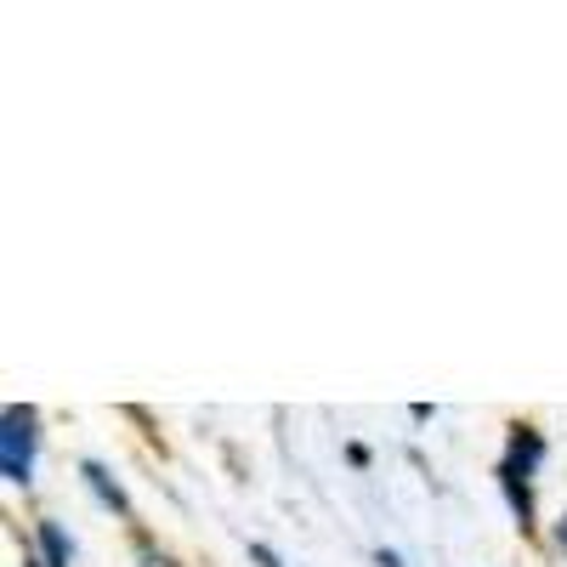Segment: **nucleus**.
Wrapping results in <instances>:
<instances>
[{"instance_id":"f257e3e1","label":"nucleus","mask_w":567,"mask_h":567,"mask_svg":"<svg viewBox=\"0 0 567 567\" xmlns=\"http://www.w3.org/2000/svg\"><path fill=\"white\" fill-rule=\"evenodd\" d=\"M545 460V437L534 432V425H516L511 432V449L499 460V488L511 499V516H516V528H534V465Z\"/></svg>"},{"instance_id":"f03ea898","label":"nucleus","mask_w":567,"mask_h":567,"mask_svg":"<svg viewBox=\"0 0 567 567\" xmlns=\"http://www.w3.org/2000/svg\"><path fill=\"white\" fill-rule=\"evenodd\" d=\"M34 409L29 403H12L7 414H0V477H7L12 488H29V477H34V443H40V432H34Z\"/></svg>"},{"instance_id":"7ed1b4c3","label":"nucleus","mask_w":567,"mask_h":567,"mask_svg":"<svg viewBox=\"0 0 567 567\" xmlns=\"http://www.w3.org/2000/svg\"><path fill=\"white\" fill-rule=\"evenodd\" d=\"M80 477H85V483H91V494H97V499H103V505H109V511H120V516H125V511H131V499H125V488H120V483H114V477H109V471H103V465H97V460H85V465H80Z\"/></svg>"},{"instance_id":"20e7f679","label":"nucleus","mask_w":567,"mask_h":567,"mask_svg":"<svg viewBox=\"0 0 567 567\" xmlns=\"http://www.w3.org/2000/svg\"><path fill=\"white\" fill-rule=\"evenodd\" d=\"M40 561L45 567H74V539L58 523H40Z\"/></svg>"},{"instance_id":"39448f33","label":"nucleus","mask_w":567,"mask_h":567,"mask_svg":"<svg viewBox=\"0 0 567 567\" xmlns=\"http://www.w3.org/2000/svg\"><path fill=\"white\" fill-rule=\"evenodd\" d=\"M250 561H256V567H284V561H278L267 545H250Z\"/></svg>"},{"instance_id":"423d86ee","label":"nucleus","mask_w":567,"mask_h":567,"mask_svg":"<svg viewBox=\"0 0 567 567\" xmlns=\"http://www.w3.org/2000/svg\"><path fill=\"white\" fill-rule=\"evenodd\" d=\"M142 567H171L165 556H154V550H142Z\"/></svg>"},{"instance_id":"0eeeda50","label":"nucleus","mask_w":567,"mask_h":567,"mask_svg":"<svg viewBox=\"0 0 567 567\" xmlns=\"http://www.w3.org/2000/svg\"><path fill=\"white\" fill-rule=\"evenodd\" d=\"M374 561H381V567H403V561H398V550H381V556H374Z\"/></svg>"},{"instance_id":"6e6552de","label":"nucleus","mask_w":567,"mask_h":567,"mask_svg":"<svg viewBox=\"0 0 567 567\" xmlns=\"http://www.w3.org/2000/svg\"><path fill=\"white\" fill-rule=\"evenodd\" d=\"M556 534H561V545H567V516H561V528H556Z\"/></svg>"},{"instance_id":"1a4fd4ad","label":"nucleus","mask_w":567,"mask_h":567,"mask_svg":"<svg viewBox=\"0 0 567 567\" xmlns=\"http://www.w3.org/2000/svg\"><path fill=\"white\" fill-rule=\"evenodd\" d=\"M23 567H45V561H34V556H23Z\"/></svg>"}]
</instances>
